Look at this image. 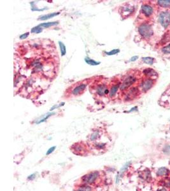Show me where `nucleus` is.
Returning a JSON list of instances; mask_svg holds the SVG:
<instances>
[{
    "mask_svg": "<svg viewBox=\"0 0 170 191\" xmlns=\"http://www.w3.org/2000/svg\"><path fill=\"white\" fill-rule=\"evenodd\" d=\"M142 13L147 17H150L153 13L152 6L148 4H144L142 6Z\"/></svg>",
    "mask_w": 170,
    "mask_h": 191,
    "instance_id": "nucleus-11",
    "label": "nucleus"
},
{
    "mask_svg": "<svg viewBox=\"0 0 170 191\" xmlns=\"http://www.w3.org/2000/svg\"><path fill=\"white\" fill-rule=\"evenodd\" d=\"M131 164V161L130 162H127V163H126L124 165L123 167L121 168V169H120V172L119 173V175H120V177H121L123 175L124 173L125 172V171L127 170V168H129V166H130Z\"/></svg>",
    "mask_w": 170,
    "mask_h": 191,
    "instance_id": "nucleus-22",
    "label": "nucleus"
},
{
    "mask_svg": "<svg viewBox=\"0 0 170 191\" xmlns=\"http://www.w3.org/2000/svg\"><path fill=\"white\" fill-rule=\"evenodd\" d=\"M164 152L167 153V154L170 153V146H168L166 148H165V149H164Z\"/></svg>",
    "mask_w": 170,
    "mask_h": 191,
    "instance_id": "nucleus-34",
    "label": "nucleus"
},
{
    "mask_svg": "<svg viewBox=\"0 0 170 191\" xmlns=\"http://www.w3.org/2000/svg\"><path fill=\"white\" fill-rule=\"evenodd\" d=\"M100 132L99 131H94L93 132H92V134L90 135V137H89V140L90 141H96L97 140V139H99L100 137Z\"/></svg>",
    "mask_w": 170,
    "mask_h": 191,
    "instance_id": "nucleus-17",
    "label": "nucleus"
},
{
    "mask_svg": "<svg viewBox=\"0 0 170 191\" xmlns=\"http://www.w3.org/2000/svg\"><path fill=\"white\" fill-rule=\"evenodd\" d=\"M88 189H90L89 187L85 186V187H80V188H78L77 191H87Z\"/></svg>",
    "mask_w": 170,
    "mask_h": 191,
    "instance_id": "nucleus-31",
    "label": "nucleus"
},
{
    "mask_svg": "<svg viewBox=\"0 0 170 191\" xmlns=\"http://www.w3.org/2000/svg\"><path fill=\"white\" fill-rule=\"evenodd\" d=\"M140 94V89L137 87H132L127 90L125 95L124 100L127 101H132L134 99L136 98Z\"/></svg>",
    "mask_w": 170,
    "mask_h": 191,
    "instance_id": "nucleus-4",
    "label": "nucleus"
},
{
    "mask_svg": "<svg viewBox=\"0 0 170 191\" xmlns=\"http://www.w3.org/2000/svg\"><path fill=\"white\" fill-rule=\"evenodd\" d=\"M110 89L105 83H100L96 87V92L99 96H104L109 94Z\"/></svg>",
    "mask_w": 170,
    "mask_h": 191,
    "instance_id": "nucleus-8",
    "label": "nucleus"
},
{
    "mask_svg": "<svg viewBox=\"0 0 170 191\" xmlns=\"http://www.w3.org/2000/svg\"><path fill=\"white\" fill-rule=\"evenodd\" d=\"M87 83H82L78 84V85L74 87L71 90V95L77 96L78 95H80L81 94H82L85 90H86L87 88Z\"/></svg>",
    "mask_w": 170,
    "mask_h": 191,
    "instance_id": "nucleus-9",
    "label": "nucleus"
},
{
    "mask_svg": "<svg viewBox=\"0 0 170 191\" xmlns=\"http://www.w3.org/2000/svg\"><path fill=\"white\" fill-rule=\"evenodd\" d=\"M137 80L138 79H137L136 74L131 73L129 75H127V77L124 79L123 82L121 83L120 90L121 91H126L136 82Z\"/></svg>",
    "mask_w": 170,
    "mask_h": 191,
    "instance_id": "nucleus-1",
    "label": "nucleus"
},
{
    "mask_svg": "<svg viewBox=\"0 0 170 191\" xmlns=\"http://www.w3.org/2000/svg\"><path fill=\"white\" fill-rule=\"evenodd\" d=\"M134 12H135V6L127 3L123 5L119 10L120 14L124 18L129 17L133 14Z\"/></svg>",
    "mask_w": 170,
    "mask_h": 191,
    "instance_id": "nucleus-3",
    "label": "nucleus"
},
{
    "mask_svg": "<svg viewBox=\"0 0 170 191\" xmlns=\"http://www.w3.org/2000/svg\"><path fill=\"white\" fill-rule=\"evenodd\" d=\"M42 31H43V28H41V26H40L38 25V26H37L32 28L31 31V32L32 33H37V34H38V33H41Z\"/></svg>",
    "mask_w": 170,
    "mask_h": 191,
    "instance_id": "nucleus-24",
    "label": "nucleus"
},
{
    "mask_svg": "<svg viewBox=\"0 0 170 191\" xmlns=\"http://www.w3.org/2000/svg\"><path fill=\"white\" fill-rule=\"evenodd\" d=\"M154 85V80L150 78H145L140 83V89L143 92H146L149 90Z\"/></svg>",
    "mask_w": 170,
    "mask_h": 191,
    "instance_id": "nucleus-5",
    "label": "nucleus"
},
{
    "mask_svg": "<svg viewBox=\"0 0 170 191\" xmlns=\"http://www.w3.org/2000/svg\"><path fill=\"white\" fill-rule=\"evenodd\" d=\"M106 146V143H97L95 145V147L96 148H98V149H103V148H104V147H105Z\"/></svg>",
    "mask_w": 170,
    "mask_h": 191,
    "instance_id": "nucleus-28",
    "label": "nucleus"
},
{
    "mask_svg": "<svg viewBox=\"0 0 170 191\" xmlns=\"http://www.w3.org/2000/svg\"><path fill=\"white\" fill-rule=\"evenodd\" d=\"M58 43H59V47H60L61 56H64L66 54V46H65L64 44L63 43V42L61 41H59Z\"/></svg>",
    "mask_w": 170,
    "mask_h": 191,
    "instance_id": "nucleus-21",
    "label": "nucleus"
},
{
    "mask_svg": "<svg viewBox=\"0 0 170 191\" xmlns=\"http://www.w3.org/2000/svg\"><path fill=\"white\" fill-rule=\"evenodd\" d=\"M85 61H86V63L87 64H89V65H91V66H97V65H99V64L101 63L100 62H97V61H96L91 59V58H89V57H85Z\"/></svg>",
    "mask_w": 170,
    "mask_h": 191,
    "instance_id": "nucleus-18",
    "label": "nucleus"
},
{
    "mask_svg": "<svg viewBox=\"0 0 170 191\" xmlns=\"http://www.w3.org/2000/svg\"><path fill=\"white\" fill-rule=\"evenodd\" d=\"M158 3L160 6H161L162 8L170 7V1H169V0H165V1L161 0V1H158Z\"/></svg>",
    "mask_w": 170,
    "mask_h": 191,
    "instance_id": "nucleus-20",
    "label": "nucleus"
},
{
    "mask_svg": "<svg viewBox=\"0 0 170 191\" xmlns=\"http://www.w3.org/2000/svg\"><path fill=\"white\" fill-rule=\"evenodd\" d=\"M100 176V173L97 171H93L84 175L82 178V182L86 183H93L97 180Z\"/></svg>",
    "mask_w": 170,
    "mask_h": 191,
    "instance_id": "nucleus-6",
    "label": "nucleus"
},
{
    "mask_svg": "<svg viewBox=\"0 0 170 191\" xmlns=\"http://www.w3.org/2000/svg\"><path fill=\"white\" fill-rule=\"evenodd\" d=\"M138 56H134V57H133L132 58H131V61H136L137 59H138Z\"/></svg>",
    "mask_w": 170,
    "mask_h": 191,
    "instance_id": "nucleus-36",
    "label": "nucleus"
},
{
    "mask_svg": "<svg viewBox=\"0 0 170 191\" xmlns=\"http://www.w3.org/2000/svg\"><path fill=\"white\" fill-rule=\"evenodd\" d=\"M36 175H37V174H36V173H32V174H31V175L28 176V180H30V181L33 180L35 179V178H36Z\"/></svg>",
    "mask_w": 170,
    "mask_h": 191,
    "instance_id": "nucleus-33",
    "label": "nucleus"
},
{
    "mask_svg": "<svg viewBox=\"0 0 170 191\" xmlns=\"http://www.w3.org/2000/svg\"><path fill=\"white\" fill-rule=\"evenodd\" d=\"M138 32L140 35L145 38H150L153 33L152 27L147 23H143L140 26L138 27Z\"/></svg>",
    "mask_w": 170,
    "mask_h": 191,
    "instance_id": "nucleus-2",
    "label": "nucleus"
},
{
    "mask_svg": "<svg viewBox=\"0 0 170 191\" xmlns=\"http://www.w3.org/2000/svg\"><path fill=\"white\" fill-rule=\"evenodd\" d=\"M55 114V112H48V113H47V114H46L43 115L41 117H40L37 120V121H36V124H40V123L44 122L46 121L47 120L49 117H51L52 115H54Z\"/></svg>",
    "mask_w": 170,
    "mask_h": 191,
    "instance_id": "nucleus-14",
    "label": "nucleus"
},
{
    "mask_svg": "<svg viewBox=\"0 0 170 191\" xmlns=\"http://www.w3.org/2000/svg\"><path fill=\"white\" fill-rule=\"evenodd\" d=\"M120 175H119V174L118 173V174H117V177H116V183H119V180H120Z\"/></svg>",
    "mask_w": 170,
    "mask_h": 191,
    "instance_id": "nucleus-35",
    "label": "nucleus"
},
{
    "mask_svg": "<svg viewBox=\"0 0 170 191\" xmlns=\"http://www.w3.org/2000/svg\"><path fill=\"white\" fill-rule=\"evenodd\" d=\"M120 86H121V83H120V82H118L113 83V85L110 86L109 89H110L109 96L111 98H113L116 96L117 92H118V90L120 89Z\"/></svg>",
    "mask_w": 170,
    "mask_h": 191,
    "instance_id": "nucleus-12",
    "label": "nucleus"
},
{
    "mask_svg": "<svg viewBox=\"0 0 170 191\" xmlns=\"http://www.w3.org/2000/svg\"><path fill=\"white\" fill-rule=\"evenodd\" d=\"M163 53L164 54H170V45H167V46L164 47L162 49Z\"/></svg>",
    "mask_w": 170,
    "mask_h": 191,
    "instance_id": "nucleus-27",
    "label": "nucleus"
},
{
    "mask_svg": "<svg viewBox=\"0 0 170 191\" xmlns=\"http://www.w3.org/2000/svg\"><path fill=\"white\" fill-rule=\"evenodd\" d=\"M59 24V22H45V23L40 24V26L44 28H48L51 26H56Z\"/></svg>",
    "mask_w": 170,
    "mask_h": 191,
    "instance_id": "nucleus-19",
    "label": "nucleus"
},
{
    "mask_svg": "<svg viewBox=\"0 0 170 191\" xmlns=\"http://www.w3.org/2000/svg\"><path fill=\"white\" fill-rule=\"evenodd\" d=\"M30 4L31 5V10L32 11H38V12H41V11H44L45 10H47L48 8H42V9H38L37 6H35V3L34 2H31Z\"/></svg>",
    "mask_w": 170,
    "mask_h": 191,
    "instance_id": "nucleus-25",
    "label": "nucleus"
},
{
    "mask_svg": "<svg viewBox=\"0 0 170 191\" xmlns=\"http://www.w3.org/2000/svg\"><path fill=\"white\" fill-rule=\"evenodd\" d=\"M29 34V33H26L21 34V36L19 37V38H20V39H21V40H24V39H26L28 37Z\"/></svg>",
    "mask_w": 170,
    "mask_h": 191,
    "instance_id": "nucleus-32",
    "label": "nucleus"
},
{
    "mask_svg": "<svg viewBox=\"0 0 170 191\" xmlns=\"http://www.w3.org/2000/svg\"><path fill=\"white\" fill-rule=\"evenodd\" d=\"M59 14H60V12L51 13V14H46V15L40 16V17L38 18V20H40V21H46V20H48V19L53 18V17H55V16H57Z\"/></svg>",
    "mask_w": 170,
    "mask_h": 191,
    "instance_id": "nucleus-15",
    "label": "nucleus"
},
{
    "mask_svg": "<svg viewBox=\"0 0 170 191\" xmlns=\"http://www.w3.org/2000/svg\"><path fill=\"white\" fill-rule=\"evenodd\" d=\"M119 52H120L119 49H113L110 52H105V53L106 55H108V56H113V55L117 54Z\"/></svg>",
    "mask_w": 170,
    "mask_h": 191,
    "instance_id": "nucleus-26",
    "label": "nucleus"
},
{
    "mask_svg": "<svg viewBox=\"0 0 170 191\" xmlns=\"http://www.w3.org/2000/svg\"><path fill=\"white\" fill-rule=\"evenodd\" d=\"M169 170L167 169L166 168H159L158 170V171H157V175L158 177H164V176H166L168 175L169 174Z\"/></svg>",
    "mask_w": 170,
    "mask_h": 191,
    "instance_id": "nucleus-16",
    "label": "nucleus"
},
{
    "mask_svg": "<svg viewBox=\"0 0 170 191\" xmlns=\"http://www.w3.org/2000/svg\"><path fill=\"white\" fill-rule=\"evenodd\" d=\"M55 148H56V147H55V146H54V147H52L51 148H49V149H48V150H47V152L46 155H48L51 154H52V152H53L55 150Z\"/></svg>",
    "mask_w": 170,
    "mask_h": 191,
    "instance_id": "nucleus-29",
    "label": "nucleus"
},
{
    "mask_svg": "<svg viewBox=\"0 0 170 191\" xmlns=\"http://www.w3.org/2000/svg\"><path fill=\"white\" fill-rule=\"evenodd\" d=\"M159 22L164 28H167L170 23V13L163 12L159 17Z\"/></svg>",
    "mask_w": 170,
    "mask_h": 191,
    "instance_id": "nucleus-7",
    "label": "nucleus"
},
{
    "mask_svg": "<svg viewBox=\"0 0 170 191\" xmlns=\"http://www.w3.org/2000/svg\"><path fill=\"white\" fill-rule=\"evenodd\" d=\"M64 105V102H63V103H60V104H59V105H54V106H52V107L50 108V111H52V110H54V109H55V108H59V107H60V106H63Z\"/></svg>",
    "mask_w": 170,
    "mask_h": 191,
    "instance_id": "nucleus-30",
    "label": "nucleus"
},
{
    "mask_svg": "<svg viewBox=\"0 0 170 191\" xmlns=\"http://www.w3.org/2000/svg\"><path fill=\"white\" fill-rule=\"evenodd\" d=\"M143 75H144L146 78H150V79H154L155 77H158V75L155 70H153L152 68H147L143 70Z\"/></svg>",
    "mask_w": 170,
    "mask_h": 191,
    "instance_id": "nucleus-13",
    "label": "nucleus"
},
{
    "mask_svg": "<svg viewBox=\"0 0 170 191\" xmlns=\"http://www.w3.org/2000/svg\"><path fill=\"white\" fill-rule=\"evenodd\" d=\"M71 148L74 154L78 155L83 154L85 152H86V148H85L84 145L80 143L74 144L73 146L71 147Z\"/></svg>",
    "mask_w": 170,
    "mask_h": 191,
    "instance_id": "nucleus-10",
    "label": "nucleus"
},
{
    "mask_svg": "<svg viewBox=\"0 0 170 191\" xmlns=\"http://www.w3.org/2000/svg\"><path fill=\"white\" fill-rule=\"evenodd\" d=\"M142 60L143 63H145L147 64H153V63H154V61H155V59H153V58L150 57H142Z\"/></svg>",
    "mask_w": 170,
    "mask_h": 191,
    "instance_id": "nucleus-23",
    "label": "nucleus"
}]
</instances>
